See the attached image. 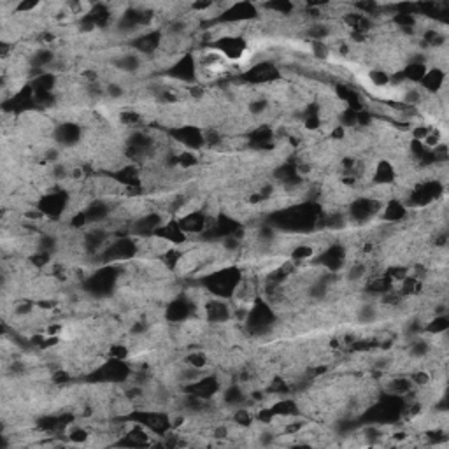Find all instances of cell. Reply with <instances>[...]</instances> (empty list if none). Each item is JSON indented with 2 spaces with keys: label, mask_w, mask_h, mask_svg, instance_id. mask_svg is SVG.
Returning <instances> with one entry per match:
<instances>
[{
  "label": "cell",
  "mask_w": 449,
  "mask_h": 449,
  "mask_svg": "<svg viewBox=\"0 0 449 449\" xmlns=\"http://www.w3.org/2000/svg\"><path fill=\"white\" fill-rule=\"evenodd\" d=\"M125 93H127V90L119 85V83H109V85H105V88H104V95L111 100L123 99Z\"/></svg>",
  "instance_id": "obj_3"
},
{
  "label": "cell",
  "mask_w": 449,
  "mask_h": 449,
  "mask_svg": "<svg viewBox=\"0 0 449 449\" xmlns=\"http://www.w3.org/2000/svg\"><path fill=\"white\" fill-rule=\"evenodd\" d=\"M379 318V309L370 302L361 303L360 307L356 309V319L363 325H369V323H376Z\"/></svg>",
  "instance_id": "obj_1"
},
{
  "label": "cell",
  "mask_w": 449,
  "mask_h": 449,
  "mask_svg": "<svg viewBox=\"0 0 449 449\" xmlns=\"http://www.w3.org/2000/svg\"><path fill=\"white\" fill-rule=\"evenodd\" d=\"M249 112L253 116H263L265 112L269 111V100L267 99H253L248 105Z\"/></svg>",
  "instance_id": "obj_2"
}]
</instances>
